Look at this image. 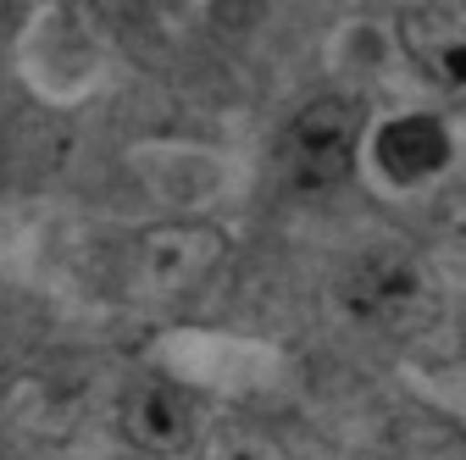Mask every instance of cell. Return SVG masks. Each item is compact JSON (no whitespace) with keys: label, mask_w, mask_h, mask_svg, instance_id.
Listing matches in <instances>:
<instances>
[{"label":"cell","mask_w":466,"mask_h":460,"mask_svg":"<svg viewBox=\"0 0 466 460\" xmlns=\"http://www.w3.org/2000/svg\"><path fill=\"white\" fill-rule=\"evenodd\" d=\"M356 150H361V111L339 95H322L289 117L278 139V178L295 195H322L350 178Z\"/></svg>","instance_id":"cell-1"},{"label":"cell","mask_w":466,"mask_h":460,"mask_svg":"<svg viewBox=\"0 0 466 460\" xmlns=\"http://www.w3.org/2000/svg\"><path fill=\"white\" fill-rule=\"evenodd\" d=\"M339 305L350 322L361 327H383V333H405L428 322L433 311V277L417 255L405 250H372L339 283Z\"/></svg>","instance_id":"cell-2"},{"label":"cell","mask_w":466,"mask_h":460,"mask_svg":"<svg viewBox=\"0 0 466 460\" xmlns=\"http://www.w3.org/2000/svg\"><path fill=\"white\" fill-rule=\"evenodd\" d=\"M228 255V239L217 234L211 222H172V227H156V234L139 239L134 261H128V289L134 300H150V305H172L195 295L200 283L217 272V261Z\"/></svg>","instance_id":"cell-3"},{"label":"cell","mask_w":466,"mask_h":460,"mask_svg":"<svg viewBox=\"0 0 466 460\" xmlns=\"http://www.w3.org/2000/svg\"><path fill=\"white\" fill-rule=\"evenodd\" d=\"M116 427H123V438L150 460H184V455L200 449V433H206L200 405L167 377L128 383L123 405H116Z\"/></svg>","instance_id":"cell-4"},{"label":"cell","mask_w":466,"mask_h":460,"mask_svg":"<svg viewBox=\"0 0 466 460\" xmlns=\"http://www.w3.org/2000/svg\"><path fill=\"white\" fill-rule=\"evenodd\" d=\"M372 172L394 189H422L450 172V128L428 111H405L372 128Z\"/></svg>","instance_id":"cell-5"},{"label":"cell","mask_w":466,"mask_h":460,"mask_svg":"<svg viewBox=\"0 0 466 460\" xmlns=\"http://www.w3.org/2000/svg\"><path fill=\"white\" fill-rule=\"evenodd\" d=\"M400 39L411 50V62L439 84L466 95V6H450V0H422L417 12H405Z\"/></svg>","instance_id":"cell-6"},{"label":"cell","mask_w":466,"mask_h":460,"mask_svg":"<svg viewBox=\"0 0 466 460\" xmlns=\"http://www.w3.org/2000/svg\"><path fill=\"white\" fill-rule=\"evenodd\" d=\"M200 460H295L272 433L250 427V422H222V427H206L200 433Z\"/></svg>","instance_id":"cell-7"},{"label":"cell","mask_w":466,"mask_h":460,"mask_svg":"<svg viewBox=\"0 0 466 460\" xmlns=\"http://www.w3.org/2000/svg\"><path fill=\"white\" fill-rule=\"evenodd\" d=\"M450 216H455V222H461V227H466V184H461V195H455V200H450Z\"/></svg>","instance_id":"cell-8"}]
</instances>
